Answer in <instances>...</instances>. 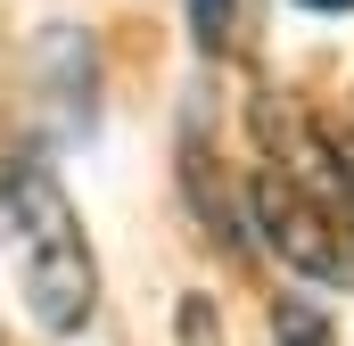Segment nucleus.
Wrapping results in <instances>:
<instances>
[{
  "mask_svg": "<svg viewBox=\"0 0 354 346\" xmlns=\"http://www.w3.org/2000/svg\"><path fill=\"white\" fill-rule=\"evenodd\" d=\"M0 231H8L33 330L41 338L91 330V313H99V256H91V231L75 215V198H66V181L41 157H8L0 165Z\"/></svg>",
  "mask_w": 354,
  "mask_h": 346,
  "instance_id": "obj_1",
  "label": "nucleus"
},
{
  "mask_svg": "<svg viewBox=\"0 0 354 346\" xmlns=\"http://www.w3.org/2000/svg\"><path fill=\"white\" fill-rule=\"evenodd\" d=\"M305 157H313L330 206H338V223H346V248H354V124H322V116H305Z\"/></svg>",
  "mask_w": 354,
  "mask_h": 346,
  "instance_id": "obj_2",
  "label": "nucleus"
},
{
  "mask_svg": "<svg viewBox=\"0 0 354 346\" xmlns=\"http://www.w3.org/2000/svg\"><path fill=\"white\" fill-rule=\"evenodd\" d=\"M272 346H330V322H322L305 297H280V305H272Z\"/></svg>",
  "mask_w": 354,
  "mask_h": 346,
  "instance_id": "obj_3",
  "label": "nucleus"
},
{
  "mask_svg": "<svg viewBox=\"0 0 354 346\" xmlns=\"http://www.w3.org/2000/svg\"><path fill=\"white\" fill-rule=\"evenodd\" d=\"M174 346H223V313H214V297H181L174 305Z\"/></svg>",
  "mask_w": 354,
  "mask_h": 346,
  "instance_id": "obj_4",
  "label": "nucleus"
},
{
  "mask_svg": "<svg viewBox=\"0 0 354 346\" xmlns=\"http://www.w3.org/2000/svg\"><path fill=\"white\" fill-rule=\"evenodd\" d=\"M297 8H313V17H338V8H354V0H297Z\"/></svg>",
  "mask_w": 354,
  "mask_h": 346,
  "instance_id": "obj_5",
  "label": "nucleus"
}]
</instances>
